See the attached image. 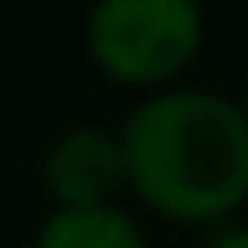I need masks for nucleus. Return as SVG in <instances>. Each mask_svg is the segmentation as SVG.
Returning a JSON list of instances; mask_svg holds the SVG:
<instances>
[{"instance_id": "obj_1", "label": "nucleus", "mask_w": 248, "mask_h": 248, "mask_svg": "<svg viewBox=\"0 0 248 248\" xmlns=\"http://www.w3.org/2000/svg\"><path fill=\"white\" fill-rule=\"evenodd\" d=\"M127 180L170 219H219L248 200V122L219 93H161L122 127Z\"/></svg>"}, {"instance_id": "obj_2", "label": "nucleus", "mask_w": 248, "mask_h": 248, "mask_svg": "<svg viewBox=\"0 0 248 248\" xmlns=\"http://www.w3.org/2000/svg\"><path fill=\"white\" fill-rule=\"evenodd\" d=\"M200 10L190 0H107L88 15V54L117 83H166L200 54Z\"/></svg>"}, {"instance_id": "obj_3", "label": "nucleus", "mask_w": 248, "mask_h": 248, "mask_svg": "<svg viewBox=\"0 0 248 248\" xmlns=\"http://www.w3.org/2000/svg\"><path fill=\"white\" fill-rule=\"evenodd\" d=\"M44 180L59 195V209H83V204H107V195L127 180V156L122 137H107L97 127H78L54 141L44 156Z\"/></svg>"}, {"instance_id": "obj_4", "label": "nucleus", "mask_w": 248, "mask_h": 248, "mask_svg": "<svg viewBox=\"0 0 248 248\" xmlns=\"http://www.w3.org/2000/svg\"><path fill=\"white\" fill-rule=\"evenodd\" d=\"M34 248H146V238L117 204H83L49 214Z\"/></svg>"}, {"instance_id": "obj_5", "label": "nucleus", "mask_w": 248, "mask_h": 248, "mask_svg": "<svg viewBox=\"0 0 248 248\" xmlns=\"http://www.w3.org/2000/svg\"><path fill=\"white\" fill-rule=\"evenodd\" d=\"M209 248H248V229H233V233H224V238H214Z\"/></svg>"}, {"instance_id": "obj_6", "label": "nucleus", "mask_w": 248, "mask_h": 248, "mask_svg": "<svg viewBox=\"0 0 248 248\" xmlns=\"http://www.w3.org/2000/svg\"><path fill=\"white\" fill-rule=\"evenodd\" d=\"M238 112H243V122H248V88H243V102H238Z\"/></svg>"}]
</instances>
